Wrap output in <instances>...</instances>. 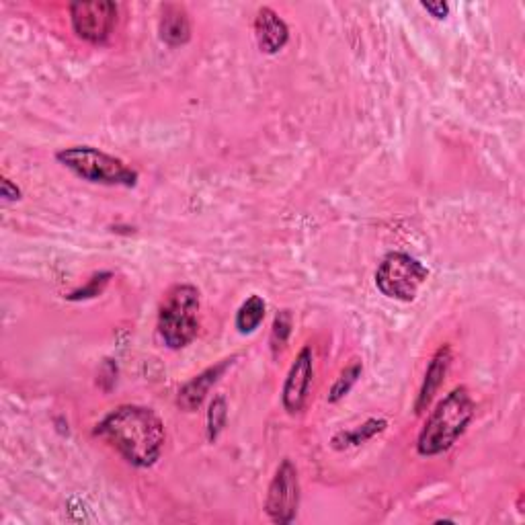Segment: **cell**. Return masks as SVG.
<instances>
[{
	"instance_id": "19",
	"label": "cell",
	"mask_w": 525,
	"mask_h": 525,
	"mask_svg": "<svg viewBox=\"0 0 525 525\" xmlns=\"http://www.w3.org/2000/svg\"><path fill=\"white\" fill-rule=\"evenodd\" d=\"M0 197H3V201H19L21 189L9 177H3L0 179Z\"/></svg>"
},
{
	"instance_id": "20",
	"label": "cell",
	"mask_w": 525,
	"mask_h": 525,
	"mask_svg": "<svg viewBox=\"0 0 525 525\" xmlns=\"http://www.w3.org/2000/svg\"><path fill=\"white\" fill-rule=\"evenodd\" d=\"M433 19L441 21V19H446L448 13H450V7L446 3H423L421 5Z\"/></svg>"
},
{
	"instance_id": "12",
	"label": "cell",
	"mask_w": 525,
	"mask_h": 525,
	"mask_svg": "<svg viewBox=\"0 0 525 525\" xmlns=\"http://www.w3.org/2000/svg\"><path fill=\"white\" fill-rule=\"evenodd\" d=\"M158 33H160V39H163V42L171 48L189 44L191 21H189L187 9L179 3L163 5V13H160V21H158Z\"/></svg>"
},
{
	"instance_id": "6",
	"label": "cell",
	"mask_w": 525,
	"mask_h": 525,
	"mask_svg": "<svg viewBox=\"0 0 525 525\" xmlns=\"http://www.w3.org/2000/svg\"><path fill=\"white\" fill-rule=\"evenodd\" d=\"M300 509V478L298 468L290 458L279 464L265 499V513L273 523L288 525Z\"/></svg>"
},
{
	"instance_id": "4",
	"label": "cell",
	"mask_w": 525,
	"mask_h": 525,
	"mask_svg": "<svg viewBox=\"0 0 525 525\" xmlns=\"http://www.w3.org/2000/svg\"><path fill=\"white\" fill-rule=\"evenodd\" d=\"M201 296L191 284L173 286L158 312V335L169 349L187 347L199 333Z\"/></svg>"
},
{
	"instance_id": "7",
	"label": "cell",
	"mask_w": 525,
	"mask_h": 525,
	"mask_svg": "<svg viewBox=\"0 0 525 525\" xmlns=\"http://www.w3.org/2000/svg\"><path fill=\"white\" fill-rule=\"evenodd\" d=\"M74 33L93 46L109 42L117 25V5L111 0H91V3H72L68 7Z\"/></svg>"
},
{
	"instance_id": "2",
	"label": "cell",
	"mask_w": 525,
	"mask_h": 525,
	"mask_svg": "<svg viewBox=\"0 0 525 525\" xmlns=\"http://www.w3.org/2000/svg\"><path fill=\"white\" fill-rule=\"evenodd\" d=\"M474 413L476 405L468 388H454L450 394H446L437 402V407L427 417L417 439V452L425 458L448 452L466 433L468 425L474 419Z\"/></svg>"
},
{
	"instance_id": "9",
	"label": "cell",
	"mask_w": 525,
	"mask_h": 525,
	"mask_svg": "<svg viewBox=\"0 0 525 525\" xmlns=\"http://www.w3.org/2000/svg\"><path fill=\"white\" fill-rule=\"evenodd\" d=\"M236 361V355L222 359L216 366H210L208 370H204L201 374H197L193 380H189L177 396V405L181 411L185 413H193L197 411L201 405H204V400L208 398L210 390L214 388V384L228 372V368Z\"/></svg>"
},
{
	"instance_id": "16",
	"label": "cell",
	"mask_w": 525,
	"mask_h": 525,
	"mask_svg": "<svg viewBox=\"0 0 525 525\" xmlns=\"http://www.w3.org/2000/svg\"><path fill=\"white\" fill-rule=\"evenodd\" d=\"M226 419H228V402L222 394L214 396L210 402V409H208V421H206V431H208V441L216 443L218 437L222 435L224 427H226Z\"/></svg>"
},
{
	"instance_id": "13",
	"label": "cell",
	"mask_w": 525,
	"mask_h": 525,
	"mask_svg": "<svg viewBox=\"0 0 525 525\" xmlns=\"http://www.w3.org/2000/svg\"><path fill=\"white\" fill-rule=\"evenodd\" d=\"M265 312H267V304L257 294H253L249 300L242 302V306L236 312V320H234L238 333L240 335L255 333L261 327V322L265 318Z\"/></svg>"
},
{
	"instance_id": "18",
	"label": "cell",
	"mask_w": 525,
	"mask_h": 525,
	"mask_svg": "<svg viewBox=\"0 0 525 525\" xmlns=\"http://www.w3.org/2000/svg\"><path fill=\"white\" fill-rule=\"evenodd\" d=\"M109 277H111V273H99V275H95V277L89 281V286L80 288L78 292H72V294L68 296V300H87V298L99 296V294L103 292L105 284L109 281Z\"/></svg>"
},
{
	"instance_id": "3",
	"label": "cell",
	"mask_w": 525,
	"mask_h": 525,
	"mask_svg": "<svg viewBox=\"0 0 525 525\" xmlns=\"http://www.w3.org/2000/svg\"><path fill=\"white\" fill-rule=\"evenodd\" d=\"M56 160L76 177L109 187H136L138 171L124 160L93 146H70L56 152Z\"/></svg>"
},
{
	"instance_id": "1",
	"label": "cell",
	"mask_w": 525,
	"mask_h": 525,
	"mask_svg": "<svg viewBox=\"0 0 525 525\" xmlns=\"http://www.w3.org/2000/svg\"><path fill=\"white\" fill-rule=\"evenodd\" d=\"M95 435L105 439L136 468H150L165 450V423L152 409L121 405L111 411L97 427Z\"/></svg>"
},
{
	"instance_id": "11",
	"label": "cell",
	"mask_w": 525,
	"mask_h": 525,
	"mask_svg": "<svg viewBox=\"0 0 525 525\" xmlns=\"http://www.w3.org/2000/svg\"><path fill=\"white\" fill-rule=\"evenodd\" d=\"M450 366H452V349H450V345H441L427 366L425 380H423V386H421L417 402H415V413L417 415H421L429 409L431 400L435 398V394L439 392L443 382H446Z\"/></svg>"
},
{
	"instance_id": "17",
	"label": "cell",
	"mask_w": 525,
	"mask_h": 525,
	"mask_svg": "<svg viewBox=\"0 0 525 525\" xmlns=\"http://www.w3.org/2000/svg\"><path fill=\"white\" fill-rule=\"evenodd\" d=\"M292 312L290 310H279L275 320H273V329H271V351L273 355L281 353L288 345V339L292 335Z\"/></svg>"
},
{
	"instance_id": "10",
	"label": "cell",
	"mask_w": 525,
	"mask_h": 525,
	"mask_svg": "<svg viewBox=\"0 0 525 525\" xmlns=\"http://www.w3.org/2000/svg\"><path fill=\"white\" fill-rule=\"evenodd\" d=\"M255 37L263 54H279L290 42V27L273 9L263 7L255 17Z\"/></svg>"
},
{
	"instance_id": "14",
	"label": "cell",
	"mask_w": 525,
	"mask_h": 525,
	"mask_svg": "<svg viewBox=\"0 0 525 525\" xmlns=\"http://www.w3.org/2000/svg\"><path fill=\"white\" fill-rule=\"evenodd\" d=\"M388 427V421L384 419H368L363 425H359L353 431H341L333 437V448L335 450H345L351 446H359V443H366L378 433H382Z\"/></svg>"
},
{
	"instance_id": "15",
	"label": "cell",
	"mask_w": 525,
	"mask_h": 525,
	"mask_svg": "<svg viewBox=\"0 0 525 525\" xmlns=\"http://www.w3.org/2000/svg\"><path fill=\"white\" fill-rule=\"evenodd\" d=\"M361 372H363L361 359H357V357L351 359L345 366V370L341 372V376L337 378V382L333 384V388L329 392V402H333L335 405V402L343 400L351 392V388L357 384V380L361 378Z\"/></svg>"
},
{
	"instance_id": "8",
	"label": "cell",
	"mask_w": 525,
	"mask_h": 525,
	"mask_svg": "<svg viewBox=\"0 0 525 525\" xmlns=\"http://www.w3.org/2000/svg\"><path fill=\"white\" fill-rule=\"evenodd\" d=\"M312 380H314V353L306 345L298 353L296 361L292 363L284 384V392H281V402H284V409L290 415H298L304 411L306 402L310 398Z\"/></svg>"
},
{
	"instance_id": "5",
	"label": "cell",
	"mask_w": 525,
	"mask_h": 525,
	"mask_svg": "<svg viewBox=\"0 0 525 525\" xmlns=\"http://www.w3.org/2000/svg\"><path fill=\"white\" fill-rule=\"evenodd\" d=\"M429 277V269L407 253H388L376 269V288L392 300L413 302Z\"/></svg>"
}]
</instances>
